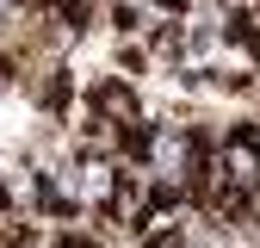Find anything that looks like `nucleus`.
<instances>
[{
  "instance_id": "obj_3",
  "label": "nucleus",
  "mask_w": 260,
  "mask_h": 248,
  "mask_svg": "<svg viewBox=\"0 0 260 248\" xmlns=\"http://www.w3.org/2000/svg\"><path fill=\"white\" fill-rule=\"evenodd\" d=\"M44 106H50L56 118H69V106H75V75H69V69H56V75L44 81Z\"/></svg>"
},
{
  "instance_id": "obj_4",
  "label": "nucleus",
  "mask_w": 260,
  "mask_h": 248,
  "mask_svg": "<svg viewBox=\"0 0 260 248\" xmlns=\"http://www.w3.org/2000/svg\"><path fill=\"white\" fill-rule=\"evenodd\" d=\"M143 248H186V236H180V224H168V230H155V236H143Z\"/></svg>"
},
{
  "instance_id": "obj_5",
  "label": "nucleus",
  "mask_w": 260,
  "mask_h": 248,
  "mask_svg": "<svg viewBox=\"0 0 260 248\" xmlns=\"http://www.w3.org/2000/svg\"><path fill=\"white\" fill-rule=\"evenodd\" d=\"M50 248H100V242H93V236H81V230H62Z\"/></svg>"
},
{
  "instance_id": "obj_1",
  "label": "nucleus",
  "mask_w": 260,
  "mask_h": 248,
  "mask_svg": "<svg viewBox=\"0 0 260 248\" xmlns=\"http://www.w3.org/2000/svg\"><path fill=\"white\" fill-rule=\"evenodd\" d=\"M87 112L106 118V124H118V131H137V124H143V100H137V87H130L124 75L93 81V87H87Z\"/></svg>"
},
{
  "instance_id": "obj_6",
  "label": "nucleus",
  "mask_w": 260,
  "mask_h": 248,
  "mask_svg": "<svg viewBox=\"0 0 260 248\" xmlns=\"http://www.w3.org/2000/svg\"><path fill=\"white\" fill-rule=\"evenodd\" d=\"M155 7L168 13V19H186V13H192V0H155Z\"/></svg>"
},
{
  "instance_id": "obj_2",
  "label": "nucleus",
  "mask_w": 260,
  "mask_h": 248,
  "mask_svg": "<svg viewBox=\"0 0 260 248\" xmlns=\"http://www.w3.org/2000/svg\"><path fill=\"white\" fill-rule=\"evenodd\" d=\"M112 186H118V162H106V155H81V162L69 168V193L75 205H112Z\"/></svg>"
}]
</instances>
